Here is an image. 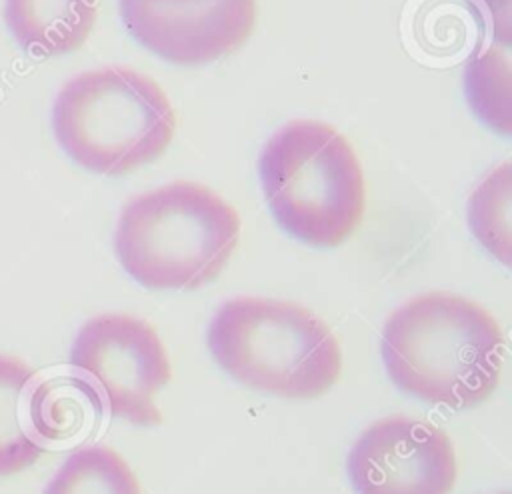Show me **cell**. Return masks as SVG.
Segmentation results:
<instances>
[{
  "instance_id": "obj_13",
  "label": "cell",
  "mask_w": 512,
  "mask_h": 494,
  "mask_svg": "<svg viewBox=\"0 0 512 494\" xmlns=\"http://www.w3.org/2000/svg\"><path fill=\"white\" fill-rule=\"evenodd\" d=\"M464 90L472 112L500 134H510V56L508 46H490L464 70Z\"/></svg>"
},
{
  "instance_id": "obj_3",
  "label": "cell",
  "mask_w": 512,
  "mask_h": 494,
  "mask_svg": "<svg viewBox=\"0 0 512 494\" xmlns=\"http://www.w3.org/2000/svg\"><path fill=\"white\" fill-rule=\"evenodd\" d=\"M206 342L234 380L286 400L320 398L342 374L340 344L330 326L288 300H226L210 320Z\"/></svg>"
},
{
  "instance_id": "obj_11",
  "label": "cell",
  "mask_w": 512,
  "mask_h": 494,
  "mask_svg": "<svg viewBox=\"0 0 512 494\" xmlns=\"http://www.w3.org/2000/svg\"><path fill=\"white\" fill-rule=\"evenodd\" d=\"M36 370L26 362L0 354V476L32 466L44 452L28 418V400Z\"/></svg>"
},
{
  "instance_id": "obj_10",
  "label": "cell",
  "mask_w": 512,
  "mask_h": 494,
  "mask_svg": "<svg viewBox=\"0 0 512 494\" xmlns=\"http://www.w3.org/2000/svg\"><path fill=\"white\" fill-rule=\"evenodd\" d=\"M102 416L98 392L82 376H52L38 382L28 400V418L42 442H70Z\"/></svg>"
},
{
  "instance_id": "obj_6",
  "label": "cell",
  "mask_w": 512,
  "mask_h": 494,
  "mask_svg": "<svg viewBox=\"0 0 512 494\" xmlns=\"http://www.w3.org/2000/svg\"><path fill=\"white\" fill-rule=\"evenodd\" d=\"M70 366L100 396L114 418L136 426L162 424L154 396L172 370L158 332L128 314H100L78 330Z\"/></svg>"
},
{
  "instance_id": "obj_12",
  "label": "cell",
  "mask_w": 512,
  "mask_h": 494,
  "mask_svg": "<svg viewBox=\"0 0 512 494\" xmlns=\"http://www.w3.org/2000/svg\"><path fill=\"white\" fill-rule=\"evenodd\" d=\"M42 494H142L128 462L110 446L76 448L60 464Z\"/></svg>"
},
{
  "instance_id": "obj_9",
  "label": "cell",
  "mask_w": 512,
  "mask_h": 494,
  "mask_svg": "<svg viewBox=\"0 0 512 494\" xmlns=\"http://www.w3.org/2000/svg\"><path fill=\"white\" fill-rule=\"evenodd\" d=\"M96 16L98 0H4V20L14 40L42 58L78 50Z\"/></svg>"
},
{
  "instance_id": "obj_15",
  "label": "cell",
  "mask_w": 512,
  "mask_h": 494,
  "mask_svg": "<svg viewBox=\"0 0 512 494\" xmlns=\"http://www.w3.org/2000/svg\"><path fill=\"white\" fill-rule=\"evenodd\" d=\"M502 46L510 44V0H482Z\"/></svg>"
},
{
  "instance_id": "obj_7",
  "label": "cell",
  "mask_w": 512,
  "mask_h": 494,
  "mask_svg": "<svg viewBox=\"0 0 512 494\" xmlns=\"http://www.w3.org/2000/svg\"><path fill=\"white\" fill-rule=\"evenodd\" d=\"M346 472L354 494H450L456 484V452L440 426L386 416L356 438Z\"/></svg>"
},
{
  "instance_id": "obj_16",
  "label": "cell",
  "mask_w": 512,
  "mask_h": 494,
  "mask_svg": "<svg viewBox=\"0 0 512 494\" xmlns=\"http://www.w3.org/2000/svg\"><path fill=\"white\" fill-rule=\"evenodd\" d=\"M500 494H510V492H500Z\"/></svg>"
},
{
  "instance_id": "obj_2",
  "label": "cell",
  "mask_w": 512,
  "mask_h": 494,
  "mask_svg": "<svg viewBox=\"0 0 512 494\" xmlns=\"http://www.w3.org/2000/svg\"><path fill=\"white\" fill-rule=\"evenodd\" d=\"M238 236V212L224 198L202 184L176 180L122 208L114 252L144 288L196 290L220 276Z\"/></svg>"
},
{
  "instance_id": "obj_5",
  "label": "cell",
  "mask_w": 512,
  "mask_h": 494,
  "mask_svg": "<svg viewBox=\"0 0 512 494\" xmlns=\"http://www.w3.org/2000/svg\"><path fill=\"white\" fill-rule=\"evenodd\" d=\"M52 130L76 164L94 174L120 176L166 152L176 116L152 78L108 66L82 72L60 88Z\"/></svg>"
},
{
  "instance_id": "obj_4",
  "label": "cell",
  "mask_w": 512,
  "mask_h": 494,
  "mask_svg": "<svg viewBox=\"0 0 512 494\" xmlns=\"http://www.w3.org/2000/svg\"><path fill=\"white\" fill-rule=\"evenodd\" d=\"M260 182L276 222L322 248L348 240L366 210L362 166L346 136L318 120H292L260 154Z\"/></svg>"
},
{
  "instance_id": "obj_1",
  "label": "cell",
  "mask_w": 512,
  "mask_h": 494,
  "mask_svg": "<svg viewBox=\"0 0 512 494\" xmlns=\"http://www.w3.org/2000/svg\"><path fill=\"white\" fill-rule=\"evenodd\" d=\"M380 352L400 390L426 404L464 410L480 406L498 388L504 334L478 302L426 292L388 316Z\"/></svg>"
},
{
  "instance_id": "obj_14",
  "label": "cell",
  "mask_w": 512,
  "mask_h": 494,
  "mask_svg": "<svg viewBox=\"0 0 512 494\" xmlns=\"http://www.w3.org/2000/svg\"><path fill=\"white\" fill-rule=\"evenodd\" d=\"M510 202L512 174L508 162L492 170L468 200V224L472 234L506 266H510L512 254Z\"/></svg>"
},
{
  "instance_id": "obj_8",
  "label": "cell",
  "mask_w": 512,
  "mask_h": 494,
  "mask_svg": "<svg viewBox=\"0 0 512 494\" xmlns=\"http://www.w3.org/2000/svg\"><path fill=\"white\" fill-rule=\"evenodd\" d=\"M256 0H120L128 32L156 56L206 64L240 48L256 26Z\"/></svg>"
}]
</instances>
